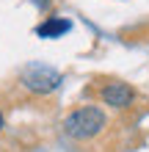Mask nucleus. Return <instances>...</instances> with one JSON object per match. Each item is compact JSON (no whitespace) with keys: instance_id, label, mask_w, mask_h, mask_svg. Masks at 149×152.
<instances>
[{"instance_id":"obj_5","label":"nucleus","mask_w":149,"mask_h":152,"mask_svg":"<svg viewBox=\"0 0 149 152\" xmlns=\"http://www.w3.org/2000/svg\"><path fill=\"white\" fill-rule=\"evenodd\" d=\"M3 124H6V122H3V113H0V130H3Z\"/></svg>"},{"instance_id":"obj_1","label":"nucleus","mask_w":149,"mask_h":152,"mask_svg":"<svg viewBox=\"0 0 149 152\" xmlns=\"http://www.w3.org/2000/svg\"><path fill=\"white\" fill-rule=\"evenodd\" d=\"M108 127V113L97 105H83L64 119V133L75 141H89Z\"/></svg>"},{"instance_id":"obj_4","label":"nucleus","mask_w":149,"mask_h":152,"mask_svg":"<svg viewBox=\"0 0 149 152\" xmlns=\"http://www.w3.org/2000/svg\"><path fill=\"white\" fill-rule=\"evenodd\" d=\"M72 31V22L66 20V17H50V20H44L36 28V36L41 39H58V36H64V33Z\"/></svg>"},{"instance_id":"obj_3","label":"nucleus","mask_w":149,"mask_h":152,"mask_svg":"<svg viewBox=\"0 0 149 152\" xmlns=\"http://www.w3.org/2000/svg\"><path fill=\"white\" fill-rule=\"evenodd\" d=\"M100 100L105 105H110V108H127L130 102L135 100V91H133V86H127V83H108L100 91Z\"/></svg>"},{"instance_id":"obj_2","label":"nucleus","mask_w":149,"mask_h":152,"mask_svg":"<svg viewBox=\"0 0 149 152\" xmlns=\"http://www.w3.org/2000/svg\"><path fill=\"white\" fill-rule=\"evenodd\" d=\"M22 86L31 88L33 94H50L61 86V75L50 66H41V64H31L22 69Z\"/></svg>"}]
</instances>
